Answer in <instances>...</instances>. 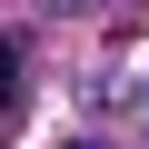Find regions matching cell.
Listing matches in <instances>:
<instances>
[{
    "label": "cell",
    "mask_w": 149,
    "mask_h": 149,
    "mask_svg": "<svg viewBox=\"0 0 149 149\" xmlns=\"http://www.w3.org/2000/svg\"><path fill=\"white\" fill-rule=\"evenodd\" d=\"M20 80H30V50L0 40V109H20Z\"/></svg>",
    "instance_id": "obj_1"
}]
</instances>
